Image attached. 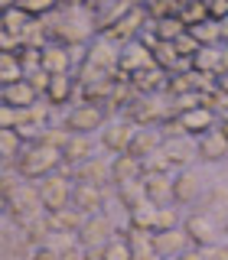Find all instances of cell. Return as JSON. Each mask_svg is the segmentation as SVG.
Returning a JSON list of instances; mask_svg holds the SVG:
<instances>
[{
  "instance_id": "1",
  "label": "cell",
  "mask_w": 228,
  "mask_h": 260,
  "mask_svg": "<svg viewBox=\"0 0 228 260\" xmlns=\"http://www.w3.org/2000/svg\"><path fill=\"white\" fill-rule=\"evenodd\" d=\"M4 202H7V211H10V218H16L20 224L33 221V218L46 215L43 208V199H39V185H30V182H10L7 179L4 182Z\"/></svg>"
},
{
  "instance_id": "2",
  "label": "cell",
  "mask_w": 228,
  "mask_h": 260,
  "mask_svg": "<svg viewBox=\"0 0 228 260\" xmlns=\"http://www.w3.org/2000/svg\"><path fill=\"white\" fill-rule=\"evenodd\" d=\"M92 26H95V20H92L88 13H81V10H65L55 23H49L46 32H49V39H52V43L75 49V46H81L88 36H92Z\"/></svg>"
},
{
  "instance_id": "3",
  "label": "cell",
  "mask_w": 228,
  "mask_h": 260,
  "mask_svg": "<svg viewBox=\"0 0 228 260\" xmlns=\"http://www.w3.org/2000/svg\"><path fill=\"white\" fill-rule=\"evenodd\" d=\"M62 162H65L62 150H52V146H43V143H30L20 153V159H16V173H20V179H46Z\"/></svg>"
},
{
  "instance_id": "4",
  "label": "cell",
  "mask_w": 228,
  "mask_h": 260,
  "mask_svg": "<svg viewBox=\"0 0 228 260\" xmlns=\"http://www.w3.org/2000/svg\"><path fill=\"white\" fill-rule=\"evenodd\" d=\"M147 16H150V13H147V7H134V4H130L127 13L118 16V20H114L111 26L101 32V36L108 39V43H124L127 46L137 32H144L147 26H150V20H147Z\"/></svg>"
},
{
  "instance_id": "5",
  "label": "cell",
  "mask_w": 228,
  "mask_h": 260,
  "mask_svg": "<svg viewBox=\"0 0 228 260\" xmlns=\"http://www.w3.org/2000/svg\"><path fill=\"white\" fill-rule=\"evenodd\" d=\"M39 199H43L46 215H59V211L72 208V179H65L59 173L46 176L39 182Z\"/></svg>"
},
{
  "instance_id": "6",
  "label": "cell",
  "mask_w": 228,
  "mask_h": 260,
  "mask_svg": "<svg viewBox=\"0 0 228 260\" xmlns=\"http://www.w3.org/2000/svg\"><path fill=\"white\" fill-rule=\"evenodd\" d=\"M111 234H114L111 218L98 211V215L85 218V224H81V231H78V244H81V247H104V244L114 241Z\"/></svg>"
},
{
  "instance_id": "7",
  "label": "cell",
  "mask_w": 228,
  "mask_h": 260,
  "mask_svg": "<svg viewBox=\"0 0 228 260\" xmlns=\"http://www.w3.org/2000/svg\"><path fill=\"white\" fill-rule=\"evenodd\" d=\"M101 124H104V111L95 108V104H78V108H72L69 117H65V130H69V134H78V137L92 134V130H98Z\"/></svg>"
},
{
  "instance_id": "8",
  "label": "cell",
  "mask_w": 228,
  "mask_h": 260,
  "mask_svg": "<svg viewBox=\"0 0 228 260\" xmlns=\"http://www.w3.org/2000/svg\"><path fill=\"white\" fill-rule=\"evenodd\" d=\"M163 117H166V104H160L157 98H137V101H130L124 108V120L140 124V127H150Z\"/></svg>"
},
{
  "instance_id": "9",
  "label": "cell",
  "mask_w": 228,
  "mask_h": 260,
  "mask_svg": "<svg viewBox=\"0 0 228 260\" xmlns=\"http://www.w3.org/2000/svg\"><path fill=\"white\" fill-rule=\"evenodd\" d=\"M85 62L88 65H95V69H101L104 75H114V72L121 69V49L108 43V39H98V43L88 46V52H85Z\"/></svg>"
},
{
  "instance_id": "10",
  "label": "cell",
  "mask_w": 228,
  "mask_h": 260,
  "mask_svg": "<svg viewBox=\"0 0 228 260\" xmlns=\"http://www.w3.org/2000/svg\"><path fill=\"white\" fill-rule=\"evenodd\" d=\"M39 69L46 75H69L72 69V49L59 46V43H49L43 52H39Z\"/></svg>"
},
{
  "instance_id": "11",
  "label": "cell",
  "mask_w": 228,
  "mask_h": 260,
  "mask_svg": "<svg viewBox=\"0 0 228 260\" xmlns=\"http://www.w3.org/2000/svg\"><path fill=\"white\" fill-rule=\"evenodd\" d=\"M101 205H104V195H101L98 185H85V182H75V185H72V208L81 211L85 218L88 215H98Z\"/></svg>"
},
{
  "instance_id": "12",
  "label": "cell",
  "mask_w": 228,
  "mask_h": 260,
  "mask_svg": "<svg viewBox=\"0 0 228 260\" xmlns=\"http://www.w3.org/2000/svg\"><path fill=\"white\" fill-rule=\"evenodd\" d=\"M150 65H153V52L144 43H127L121 49V69L118 72H124L127 78L134 75V72H140V69H150Z\"/></svg>"
},
{
  "instance_id": "13",
  "label": "cell",
  "mask_w": 228,
  "mask_h": 260,
  "mask_svg": "<svg viewBox=\"0 0 228 260\" xmlns=\"http://www.w3.org/2000/svg\"><path fill=\"white\" fill-rule=\"evenodd\" d=\"M134 124L130 120H118V124H108L104 127V134H101V143H104V150H111V153H127V146L130 140H134Z\"/></svg>"
},
{
  "instance_id": "14",
  "label": "cell",
  "mask_w": 228,
  "mask_h": 260,
  "mask_svg": "<svg viewBox=\"0 0 228 260\" xmlns=\"http://www.w3.org/2000/svg\"><path fill=\"white\" fill-rule=\"evenodd\" d=\"M166 85H169V75L163 69H157V65L140 69V72H134V75H130V88H134V91H140V94H157Z\"/></svg>"
},
{
  "instance_id": "15",
  "label": "cell",
  "mask_w": 228,
  "mask_h": 260,
  "mask_svg": "<svg viewBox=\"0 0 228 260\" xmlns=\"http://www.w3.org/2000/svg\"><path fill=\"white\" fill-rule=\"evenodd\" d=\"M186 241H189V234L173 228V231H153V250H157V257H179L186 254Z\"/></svg>"
},
{
  "instance_id": "16",
  "label": "cell",
  "mask_w": 228,
  "mask_h": 260,
  "mask_svg": "<svg viewBox=\"0 0 228 260\" xmlns=\"http://www.w3.org/2000/svg\"><path fill=\"white\" fill-rule=\"evenodd\" d=\"M39 91L30 85L26 78L16 81V85H4V91H0V101H4V108H33L36 104Z\"/></svg>"
},
{
  "instance_id": "17",
  "label": "cell",
  "mask_w": 228,
  "mask_h": 260,
  "mask_svg": "<svg viewBox=\"0 0 228 260\" xmlns=\"http://www.w3.org/2000/svg\"><path fill=\"white\" fill-rule=\"evenodd\" d=\"M157 150H163V137L157 134V130H150V127H144V130H137L134 134V140H130L127 146V156H134V159H147V156H153Z\"/></svg>"
},
{
  "instance_id": "18",
  "label": "cell",
  "mask_w": 228,
  "mask_h": 260,
  "mask_svg": "<svg viewBox=\"0 0 228 260\" xmlns=\"http://www.w3.org/2000/svg\"><path fill=\"white\" fill-rule=\"evenodd\" d=\"M134 179H144V162L121 153V156L111 159V182L124 185V182H134Z\"/></svg>"
},
{
  "instance_id": "19",
  "label": "cell",
  "mask_w": 228,
  "mask_h": 260,
  "mask_svg": "<svg viewBox=\"0 0 228 260\" xmlns=\"http://www.w3.org/2000/svg\"><path fill=\"white\" fill-rule=\"evenodd\" d=\"M195 153H199L202 159H209V162L225 159V156H228V140H225V134H222V130H209L206 137H199Z\"/></svg>"
},
{
  "instance_id": "20",
  "label": "cell",
  "mask_w": 228,
  "mask_h": 260,
  "mask_svg": "<svg viewBox=\"0 0 228 260\" xmlns=\"http://www.w3.org/2000/svg\"><path fill=\"white\" fill-rule=\"evenodd\" d=\"M144 185H147V199H150L157 208H166V202H173V179L166 173L144 176Z\"/></svg>"
},
{
  "instance_id": "21",
  "label": "cell",
  "mask_w": 228,
  "mask_h": 260,
  "mask_svg": "<svg viewBox=\"0 0 228 260\" xmlns=\"http://www.w3.org/2000/svg\"><path fill=\"white\" fill-rule=\"evenodd\" d=\"M30 23L33 20L16 4H7L4 10H0V32H4V36H20L23 39V32L30 29Z\"/></svg>"
},
{
  "instance_id": "22",
  "label": "cell",
  "mask_w": 228,
  "mask_h": 260,
  "mask_svg": "<svg viewBox=\"0 0 228 260\" xmlns=\"http://www.w3.org/2000/svg\"><path fill=\"white\" fill-rule=\"evenodd\" d=\"M179 127H183V134H195V137H206L212 130V111L209 108H192L186 114H176Z\"/></svg>"
},
{
  "instance_id": "23",
  "label": "cell",
  "mask_w": 228,
  "mask_h": 260,
  "mask_svg": "<svg viewBox=\"0 0 228 260\" xmlns=\"http://www.w3.org/2000/svg\"><path fill=\"white\" fill-rule=\"evenodd\" d=\"M192 72L195 75H222V52L215 46H202L199 52L192 55Z\"/></svg>"
},
{
  "instance_id": "24",
  "label": "cell",
  "mask_w": 228,
  "mask_h": 260,
  "mask_svg": "<svg viewBox=\"0 0 228 260\" xmlns=\"http://www.w3.org/2000/svg\"><path fill=\"white\" fill-rule=\"evenodd\" d=\"M183 231L189 234V241H195L199 247H212V241H215V224H212L206 215H192V218H186Z\"/></svg>"
},
{
  "instance_id": "25",
  "label": "cell",
  "mask_w": 228,
  "mask_h": 260,
  "mask_svg": "<svg viewBox=\"0 0 228 260\" xmlns=\"http://www.w3.org/2000/svg\"><path fill=\"white\" fill-rule=\"evenodd\" d=\"M75 179L85 182V185H98V189H101V185L111 179V166H104L101 159H88V162H81L75 169Z\"/></svg>"
},
{
  "instance_id": "26",
  "label": "cell",
  "mask_w": 228,
  "mask_h": 260,
  "mask_svg": "<svg viewBox=\"0 0 228 260\" xmlns=\"http://www.w3.org/2000/svg\"><path fill=\"white\" fill-rule=\"evenodd\" d=\"M147 29L153 32V39H157V43H176V39L186 32V23L179 20V16H169V20H157V23H150Z\"/></svg>"
},
{
  "instance_id": "27",
  "label": "cell",
  "mask_w": 228,
  "mask_h": 260,
  "mask_svg": "<svg viewBox=\"0 0 228 260\" xmlns=\"http://www.w3.org/2000/svg\"><path fill=\"white\" fill-rule=\"evenodd\" d=\"M195 195H199V179H195L192 173L173 176V202H179V205H189V202H195Z\"/></svg>"
},
{
  "instance_id": "28",
  "label": "cell",
  "mask_w": 228,
  "mask_h": 260,
  "mask_svg": "<svg viewBox=\"0 0 228 260\" xmlns=\"http://www.w3.org/2000/svg\"><path fill=\"white\" fill-rule=\"evenodd\" d=\"M26 78V69L20 65L16 52H0V85H16Z\"/></svg>"
},
{
  "instance_id": "29",
  "label": "cell",
  "mask_w": 228,
  "mask_h": 260,
  "mask_svg": "<svg viewBox=\"0 0 228 260\" xmlns=\"http://www.w3.org/2000/svg\"><path fill=\"white\" fill-rule=\"evenodd\" d=\"M62 159L65 162H75V166H81V162L92 159V143H88V137L72 134V140L65 143V150H62Z\"/></svg>"
},
{
  "instance_id": "30",
  "label": "cell",
  "mask_w": 228,
  "mask_h": 260,
  "mask_svg": "<svg viewBox=\"0 0 228 260\" xmlns=\"http://www.w3.org/2000/svg\"><path fill=\"white\" fill-rule=\"evenodd\" d=\"M118 199L127 205V211H134L137 205L150 202V199H147V185H144V179H134V182H124V185H118Z\"/></svg>"
},
{
  "instance_id": "31",
  "label": "cell",
  "mask_w": 228,
  "mask_h": 260,
  "mask_svg": "<svg viewBox=\"0 0 228 260\" xmlns=\"http://www.w3.org/2000/svg\"><path fill=\"white\" fill-rule=\"evenodd\" d=\"M157 215L160 208L153 205V202H144V205H137L134 211H130V228H140V231H157Z\"/></svg>"
},
{
  "instance_id": "32",
  "label": "cell",
  "mask_w": 228,
  "mask_h": 260,
  "mask_svg": "<svg viewBox=\"0 0 228 260\" xmlns=\"http://www.w3.org/2000/svg\"><path fill=\"white\" fill-rule=\"evenodd\" d=\"M150 52H153V65H157V69H163V72H173V69H179V65H183V59L176 55L173 43H153Z\"/></svg>"
},
{
  "instance_id": "33",
  "label": "cell",
  "mask_w": 228,
  "mask_h": 260,
  "mask_svg": "<svg viewBox=\"0 0 228 260\" xmlns=\"http://www.w3.org/2000/svg\"><path fill=\"white\" fill-rule=\"evenodd\" d=\"M49 224H52V231L78 234L81 224H85V218H81V211H75V208H65V211H59V215H49Z\"/></svg>"
},
{
  "instance_id": "34",
  "label": "cell",
  "mask_w": 228,
  "mask_h": 260,
  "mask_svg": "<svg viewBox=\"0 0 228 260\" xmlns=\"http://www.w3.org/2000/svg\"><path fill=\"white\" fill-rule=\"evenodd\" d=\"M72 91H75V85H72L69 75H52V81H49V91H46L49 108H52V104H65L72 98Z\"/></svg>"
},
{
  "instance_id": "35",
  "label": "cell",
  "mask_w": 228,
  "mask_h": 260,
  "mask_svg": "<svg viewBox=\"0 0 228 260\" xmlns=\"http://www.w3.org/2000/svg\"><path fill=\"white\" fill-rule=\"evenodd\" d=\"M189 36H192L199 46H215L218 39H222V23L206 20V23H199V26H192V29H189Z\"/></svg>"
},
{
  "instance_id": "36",
  "label": "cell",
  "mask_w": 228,
  "mask_h": 260,
  "mask_svg": "<svg viewBox=\"0 0 228 260\" xmlns=\"http://www.w3.org/2000/svg\"><path fill=\"white\" fill-rule=\"evenodd\" d=\"M179 20L186 23V29L206 23L209 20V4H179Z\"/></svg>"
},
{
  "instance_id": "37",
  "label": "cell",
  "mask_w": 228,
  "mask_h": 260,
  "mask_svg": "<svg viewBox=\"0 0 228 260\" xmlns=\"http://www.w3.org/2000/svg\"><path fill=\"white\" fill-rule=\"evenodd\" d=\"M26 150L23 146V137L16 134V130H0V153H4V159H20V153Z\"/></svg>"
},
{
  "instance_id": "38",
  "label": "cell",
  "mask_w": 228,
  "mask_h": 260,
  "mask_svg": "<svg viewBox=\"0 0 228 260\" xmlns=\"http://www.w3.org/2000/svg\"><path fill=\"white\" fill-rule=\"evenodd\" d=\"M166 91L173 94V101L176 98H183V94H192L195 88H192V72H186V75H173L169 78V85H166Z\"/></svg>"
},
{
  "instance_id": "39",
  "label": "cell",
  "mask_w": 228,
  "mask_h": 260,
  "mask_svg": "<svg viewBox=\"0 0 228 260\" xmlns=\"http://www.w3.org/2000/svg\"><path fill=\"white\" fill-rule=\"evenodd\" d=\"M169 166H173V162H169V156H166L163 150H157L153 156H147V159H144V176H157V173H166Z\"/></svg>"
},
{
  "instance_id": "40",
  "label": "cell",
  "mask_w": 228,
  "mask_h": 260,
  "mask_svg": "<svg viewBox=\"0 0 228 260\" xmlns=\"http://www.w3.org/2000/svg\"><path fill=\"white\" fill-rule=\"evenodd\" d=\"M173 49H176V55H179V59H189V62H192V55H195V52H199V49H202V46H199V43H195V39L189 36V29H186V32H183V36H179V39H176V43H173Z\"/></svg>"
},
{
  "instance_id": "41",
  "label": "cell",
  "mask_w": 228,
  "mask_h": 260,
  "mask_svg": "<svg viewBox=\"0 0 228 260\" xmlns=\"http://www.w3.org/2000/svg\"><path fill=\"white\" fill-rule=\"evenodd\" d=\"M147 13H150V20H169V16H179V4H169V0H160V4H150L147 7Z\"/></svg>"
},
{
  "instance_id": "42",
  "label": "cell",
  "mask_w": 228,
  "mask_h": 260,
  "mask_svg": "<svg viewBox=\"0 0 228 260\" xmlns=\"http://www.w3.org/2000/svg\"><path fill=\"white\" fill-rule=\"evenodd\" d=\"M69 140H72L69 130H49L46 127V134H43V140H39V143H43V146H52V150H65V143H69Z\"/></svg>"
},
{
  "instance_id": "43",
  "label": "cell",
  "mask_w": 228,
  "mask_h": 260,
  "mask_svg": "<svg viewBox=\"0 0 228 260\" xmlns=\"http://www.w3.org/2000/svg\"><path fill=\"white\" fill-rule=\"evenodd\" d=\"M16 7H20V10L33 20V16H43V13L52 10V0H20Z\"/></svg>"
},
{
  "instance_id": "44",
  "label": "cell",
  "mask_w": 228,
  "mask_h": 260,
  "mask_svg": "<svg viewBox=\"0 0 228 260\" xmlns=\"http://www.w3.org/2000/svg\"><path fill=\"white\" fill-rule=\"evenodd\" d=\"M104 260H130V247L124 241H111V244H104Z\"/></svg>"
},
{
  "instance_id": "45",
  "label": "cell",
  "mask_w": 228,
  "mask_h": 260,
  "mask_svg": "<svg viewBox=\"0 0 228 260\" xmlns=\"http://www.w3.org/2000/svg\"><path fill=\"white\" fill-rule=\"evenodd\" d=\"M26 81H30L33 88H36L39 94H46V91H49V81H52V75H46L43 69H36V72H30V75H26Z\"/></svg>"
},
{
  "instance_id": "46",
  "label": "cell",
  "mask_w": 228,
  "mask_h": 260,
  "mask_svg": "<svg viewBox=\"0 0 228 260\" xmlns=\"http://www.w3.org/2000/svg\"><path fill=\"white\" fill-rule=\"evenodd\" d=\"M163 153L169 156V162H183L186 159V146L176 140H163Z\"/></svg>"
},
{
  "instance_id": "47",
  "label": "cell",
  "mask_w": 228,
  "mask_h": 260,
  "mask_svg": "<svg viewBox=\"0 0 228 260\" xmlns=\"http://www.w3.org/2000/svg\"><path fill=\"white\" fill-rule=\"evenodd\" d=\"M176 228V211L173 208H160L157 215V231H173Z\"/></svg>"
},
{
  "instance_id": "48",
  "label": "cell",
  "mask_w": 228,
  "mask_h": 260,
  "mask_svg": "<svg viewBox=\"0 0 228 260\" xmlns=\"http://www.w3.org/2000/svg\"><path fill=\"white\" fill-rule=\"evenodd\" d=\"M209 20H215V23L228 20V0H212L209 4Z\"/></svg>"
},
{
  "instance_id": "49",
  "label": "cell",
  "mask_w": 228,
  "mask_h": 260,
  "mask_svg": "<svg viewBox=\"0 0 228 260\" xmlns=\"http://www.w3.org/2000/svg\"><path fill=\"white\" fill-rule=\"evenodd\" d=\"M33 260H62V254L55 247H49V244H43V247L33 250Z\"/></svg>"
},
{
  "instance_id": "50",
  "label": "cell",
  "mask_w": 228,
  "mask_h": 260,
  "mask_svg": "<svg viewBox=\"0 0 228 260\" xmlns=\"http://www.w3.org/2000/svg\"><path fill=\"white\" fill-rule=\"evenodd\" d=\"M202 260H228V247H202Z\"/></svg>"
},
{
  "instance_id": "51",
  "label": "cell",
  "mask_w": 228,
  "mask_h": 260,
  "mask_svg": "<svg viewBox=\"0 0 228 260\" xmlns=\"http://www.w3.org/2000/svg\"><path fill=\"white\" fill-rule=\"evenodd\" d=\"M81 257L85 260H104V247H81Z\"/></svg>"
},
{
  "instance_id": "52",
  "label": "cell",
  "mask_w": 228,
  "mask_h": 260,
  "mask_svg": "<svg viewBox=\"0 0 228 260\" xmlns=\"http://www.w3.org/2000/svg\"><path fill=\"white\" fill-rule=\"evenodd\" d=\"M62 260H85V257H81V247H75V250H65Z\"/></svg>"
},
{
  "instance_id": "53",
  "label": "cell",
  "mask_w": 228,
  "mask_h": 260,
  "mask_svg": "<svg viewBox=\"0 0 228 260\" xmlns=\"http://www.w3.org/2000/svg\"><path fill=\"white\" fill-rule=\"evenodd\" d=\"M179 260H202V250H186V254H179Z\"/></svg>"
},
{
  "instance_id": "54",
  "label": "cell",
  "mask_w": 228,
  "mask_h": 260,
  "mask_svg": "<svg viewBox=\"0 0 228 260\" xmlns=\"http://www.w3.org/2000/svg\"><path fill=\"white\" fill-rule=\"evenodd\" d=\"M222 134H225V140H228V117L222 120Z\"/></svg>"
},
{
  "instance_id": "55",
  "label": "cell",
  "mask_w": 228,
  "mask_h": 260,
  "mask_svg": "<svg viewBox=\"0 0 228 260\" xmlns=\"http://www.w3.org/2000/svg\"><path fill=\"white\" fill-rule=\"evenodd\" d=\"M160 260H179V257H160Z\"/></svg>"
}]
</instances>
